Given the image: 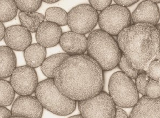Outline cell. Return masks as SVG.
Returning a JSON list of instances; mask_svg holds the SVG:
<instances>
[{
    "label": "cell",
    "mask_w": 160,
    "mask_h": 118,
    "mask_svg": "<svg viewBox=\"0 0 160 118\" xmlns=\"http://www.w3.org/2000/svg\"><path fill=\"white\" fill-rule=\"evenodd\" d=\"M53 80L57 89L76 102L94 97L105 85L103 71L87 55L69 56L56 69Z\"/></svg>",
    "instance_id": "obj_1"
},
{
    "label": "cell",
    "mask_w": 160,
    "mask_h": 118,
    "mask_svg": "<svg viewBox=\"0 0 160 118\" xmlns=\"http://www.w3.org/2000/svg\"><path fill=\"white\" fill-rule=\"evenodd\" d=\"M122 53L134 68L147 71L149 65L160 61V34L155 26L133 24L117 36Z\"/></svg>",
    "instance_id": "obj_2"
},
{
    "label": "cell",
    "mask_w": 160,
    "mask_h": 118,
    "mask_svg": "<svg viewBox=\"0 0 160 118\" xmlns=\"http://www.w3.org/2000/svg\"><path fill=\"white\" fill-rule=\"evenodd\" d=\"M88 56L103 71H110L118 65L122 53L114 37L101 29L94 30L88 37Z\"/></svg>",
    "instance_id": "obj_3"
},
{
    "label": "cell",
    "mask_w": 160,
    "mask_h": 118,
    "mask_svg": "<svg viewBox=\"0 0 160 118\" xmlns=\"http://www.w3.org/2000/svg\"><path fill=\"white\" fill-rule=\"evenodd\" d=\"M35 93L43 108L56 115L68 116L76 109L77 102L67 97L57 89L53 79L48 78L40 82Z\"/></svg>",
    "instance_id": "obj_4"
},
{
    "label": "cell",
    "mask_w": 160,
    "mask_h": 118,
    "mask_svg": "<svg viewBox=\"0 0 160 118\" xmlns=\"http://www.w3.org/2000/svg\"><path fill=\"white\" fill-rule=\"evenodd\" d=\"M108 90L116 106L121 108H133L140 99L134 82L122 71L111 76Z\"/></svg>",
    "instance_id": "obj_5"
},
{
    "label": "cell",
    "mask_w": 160,
    "mask_h": 118,
    "mask_svg": "<svg viewBox=\"0 0 160 118\" xmlns=\"http://www.w3.org/2000/svg\"><path fill=\"white\" fill-rule=\"evenodd\" d=\"M132 15L129 9L118 5H113L101 12L98 16L101 30L111 36L119 33L131 25Z\"/></svg>",
    "instance_id": "obj_6"
},
{
    "label": "cell",
    "mask_w": 160,
    "mask_h": 118,
    "mask_svg": "<svg viewBox=\"0 0 160 118\" xmlns=\"http://www.w3.org/2000/svg\"><path fill=\"white\" fill-rule=\"evenodd\" d=\"M80 114L84 118H114L116 106L105 91L94 97L78 102Z\"/></svg>",
    "instance_id": "obj_7"
},
{
    "label": "cell",
    "mask_w": 160,
    "mask_h": 118,
    "mask_svg": "<svg viewBox=\"0 0 160 118\" xmlns=\"http://www.w3.org/2000/svg\"><path fill=\"white\" fill-rule=\"evenodd\" d=\"M98 12L91 5L81 4L68 13L67 25L72 32L85 35L93 31L98 22Z\"/></svg>",
    "instance_id": "obj_8"
},
{
    "label": "cell",
    "mask_w": 160,
    "mask_h": 118,
    "mask_svg": "<svg viewBox=\"0 0 160 118\" xmlns=\"http://www.w3.org/2000/svg\"><path fill=\"white\" fill-rule=\"evenodd\" d=\"M10 84L19 95H32L39 84L37 72L27 65L17 67L11 76Z\"/></svg>",
    "instance_id": "obj_9"
},
{
    "label": "cell",
    "mask_w": 160,
    "mask_h": 118,
    "mask_svg": "<svg viewBox=\"0 0 160 118\" xmlns=\"http://www.w3.org/2000/svg\"><path fill=\"white\" fill-rule=\"evenodd\" d=\"M43 108L37 98L32 95L19 96L12 107V116L26 118H41Z\"/></svg>",
    "instance_id": "obj_10"
},
{
    "label": "cell",
    "mask_w": 160,
    "mask_h": 118,
    "mask_svg": "<svg viewBox=\"0 0 160 118\" xmlns=\"http://www.w3.org/2000/svg\"><path fill=\"white\" fill-rule=\"evenodd\" d=\"M4 40L12 50L24 51L32 42L31 32L21 25H12L6 29Z\"/></svg>",
    "instance_id": "obj_11"
},
{
    "label": "cell",
    "mask_w": 160,
    "mask_h": 118,
    "mask_svg": "<svg viewBox=\"0 0 160 118\" xmlns=\"http://www.w3.org/2000/svg\"><path fill=\"white\" fill-rule=\"evenodd\" d=\"M160 18L159 8L152 1H144L140 3L132 15V21L134 24H149L156 25Z\"/></svg>",
    "instance_id": "obj_12"
},
{
    "label": "cell",
    "mask_w": 160,
    "mask_h": 118,
    "mask_svg": "<svg viewBox=\"0 0 160 118\" xmlns=\"http://www.w3.org/2000/svg\"><path fill=\"white\" fill-rule=\"evenodd\" d=\"M63 34L59 25L48 21H44L40 25L36 32V40L38 43L45 48L56 46L60 43Z\"/></svg>",
    "instance_id": "obj_13"
},
{
    "label": "cell",
    "mask_w": 160,
    "mask_h": 118,
    "mask_svg": "<svg viewBox=\"0 0 160 118\" xmlns=\"http://www.w3.org/2000/svg\"><path fill=\"white\" fill-rule=\"evenodd\" d=\"M60 44L66 53L69 56L84 55L87 51L88 38L85 35L71 31L62 34Z\"/></svg>",
    "instance_id": "obj_14"
},
{
    "label": "cell",
    "mask_w": 160,
    "mask_h": 118,
    "mask_svg": "<svg viewBox=\"0 0 160 118\" xmlns=\"http://www.w3.org/2000/svg\"><path fill=\"white\" fill-rule=\"evenodd\" d=\"M129 118H160V98L142 96L133 107Z\"/></svg>",
    "instance_id": "obj_15"
},
{
    "label": "cell",
    "mask_w": 160,
    "mask_h": 118,
    "mask_svg": "<svg viewBox=\"0 0 160 118\" xmlns=\"http://www.w3.org/2000/svg\"><path fill=\"white\" fill-rule=\"evenodd\" d=\"M17 58L13 50L7 46H0V79L11 76L16 68Z\"/></svg>",
    "instance_id": "obj_16"
},
{
    "label": "cell",
    "mask_w": 160,
    "mask_h": 118,
    "mask_svg": "<svg viewBox=\"0 0 160 118\" xmlns=\"http://www.w3.org/2000/svg\"><path fill=\"white\" fill-rule=\"evenodd\" d=\"M27 66L32 68H38L46 59V49L39 43L30 45L24 51Z\"/></svg>",
    "instance_id": "obj_17"
},
{
    "label": "cell",
    "mask_w": 160,
    "mask_h": 118,
    "mask_svg": "<svg viewBox=\"0 0 160 118\" xmlns=\"http://www.w3.org/2000/svg\"><path fill=\"white\" fill-rule=\"evenodd\" d=\"M69 55L66 53L52 55L45 59L41 66V70L48 79H53L56 69L67 59Z\"/></svg>",
    "instance_id": "obj_18"
},
{
    "label": "cell",
    "mask_w": 160,
    "mask_h": 118,
    "mask_svg": "<svg viewBox=\"0 0 160 118\" xmlns=\"http://www.w3.org/2000/svg\"><path fill=\"white\" fill-rule=\"evenodd\" d=\"M19 18L21 25L25 27L30 32H36L41 23L44 22L45 16L37 12L19 13Z\"/></svg>",
    "instance_id": "obj_19"
},
{
    "label": "cell",
    "mask_w": 160,
    "mask_h": 118,
    "mask_svg": "<svg viewBox=\"0 0 160 118\" xmlns=\"http://www.w3.org/2000/svg\"><path fill=\"white\" fill-rule=\"evenodd\" d=\"M18 7L15 1L0 0V22L12 21L16 17Z\"/></svg>",
    "instance_id": "obj_20"
},
{
    "label": "cell",
    "mask_w": 160,
    "mask_h": 118,
    "mask_svg": "<svg viewBox=\"0 0 160 118\" xmlns=\"http://www.w3.org/2000/svg\"><path fill=\"white\" fill-rule=\"evenodd\" d=\"M67 16L66 11L61 8L50 7L45 12L46 21L55 23L59 26L67 25Z\"/></svg>",
    "instance_id": "obj_21"
},
{
    "label": "cell",
    "mask_w": 160,
    "mask_h": 118,
    "mask_svg": "<svg viewBox=\"0 0 160 118\" xmlns=\"http://www.w3.org/2000/svg\"><path fill=\"white\" fill-rule=\"evenodd\" d=\"M15 91L9 82L0 79V107L9 106L13 102Z\"/></svg>",
    "instance_id": "obj_22"
},
{
    "label": "cell",
    "mask_w": 160,
    "mask_h": 118,
    "mask_svg": "<svg viewBox=\"0 0 160 118\" xmlns=\"http://www.w3.org/2000/svg\"><path fill=\"white\" fill-rule=\"evenodd\" d=\"M118 66L122 73H123L125 75L132 80L135 79L140 72V71L133 67V66L123 53L122 55Z\"/></svg>",
    "instance_id": "obj_23"
},
{
    "label": "cell",
    "mask_w": 160,
    "mask_h": 118,
    "mask_svg": "<svg viewBox=\"0 0 160 118\" xmlns=\"http://www.w3.org/2000/svg\"><path fill=\"white\" fill-rule=\"evenodd\" d=\"M42 1H24L16 0V3L18 9L23 12H36L41 7Z\"/></svg>",
    "instance_id": "obj_24"
},
{
    "label": "cell",
    "mask_w": 160,
    "mask_h": 118,
    "mask_svg": "<svg viewBox=\"0 0 160 118\" xmlns=\"http://www.w3.org/2000/svg\"><path fill=\"white\" fill-rule=\"evenodd\" d=\"M150 78L146 71H140L139 73L135 79V86L139 93L142 96H146V87Z\"/></svg>",
    "instance_id": "obj_25"
},
{
    "label": "cell",
    "mask_w": 160,
    "mask_h": 118,
    "mask_svg": "<svg viewBox=\"0 0 160 118\" xmlns=\"http://www.w3.org/2000/svg\"><path fill=\"white\" fill-rule=\"evenodd\" d=\"M146 96L152 99L160 98V85L158 81L150 79L146 87Z\"/></svg>",
    "instance_id": "obj_26"
},
{
    "label": "cell",
    "mask_w": 160,
    "mask_h": 118,
    "mask_svg": "<svg viewBox=\"0 0 160 118\" xmlns=\"http://www.w3.org/2000/svg\"><path fill=\"white\" fill-rule=\"evenodd\" d=\"M146 73L151 79L158 81L160 85V61L155 60L152 61Z\"/></svg>",
    "instance_id": "obj_27"
},
{
    "label": "cell",
    "mask_w": 160,
    "mask_h": 118,
    "mask_svg": "<svg viewBox=\"0 0 160 118\" xmlns=\"http://www.w3.org/2000/svg\"><path fill=\"white\" fill-rule=\"evenodd\" d=\"M90 5L94 8L96 11H103L108 7L110 6L112 3L111 0H106V1H95L90 0Z\"/></svg>",
    "instance_id": "obj_28"
},
{
    "label": "cell",
    "mask_w": 160,
    "mask_h": 118,
    "mask_svg": "<svg viewBox=\"0 0 160 118\" xmlns=\"http://www.w3.org/2000/svg\"><path fill=\"white\" fill-rule=\"evenodd\" d=\"M114 2L116 5L121 6L123 7H129L134 5L138 2L137 0H115Z\"/></svg>",
    "instance_id": "obj_29"
},
{
    "label": "cell",
    "mask_w": 160,
    "mask_h": 118,
    "mask_svg": "<svg viewBox=\"0 0 160 118\" xmlns=\"http://www.w3.org/2000/svg\"><path fill=\"white\" fill-rule=\"evenodd\" d=\"M12 116L11 111L5 107H0V118H10Z\"/></svg>",
    "instance_id": "obj_30"
},
{
    "label": "cell",
    "mask_w": 160,
    "mask_h": 118,
    "mask_svg": "<svg viewBox=\"0 0 160 118\" xmlns=\"http://www.w3.org/2000/svg\"><path fill=\"white\" fill-rule=\"evenodd\" d=\"M114 118H129L128 114L123 109L117 108Z\"/></svg>",
    "instance_id": "obj_31"
},
{
    "label": "cell",
    "mask_w": 160,
    "mask_h": 118,
    "mask_svg": "<svg viewBox=\"0 0 160 118\" xmlns=\"http://www.w3.org/2000/svg\"><path fill=\"white\" fill-rule=\"evenodd\" d=\"M6 28L2 23L0 22V41H1L5 37Z\"/></svg>",
    "instance_id": "obj_32"
},
{
    "label": "cell",
    "mask_w": 160,
    "mask_h": 118,
    "mask_svg": "<svg viewBox=\"0 0 160 118\" xmlns=\"http://www.w3.org/2000/svg\"><path fill=\"white\" fill-rule=\"evenodd\" d=\"M43 2L47 3H55L58 2V0H52V1H49V0H43Z\"/></svg>",
    "instance_id": "obj_33"
},
{
    "label": "cell",
    "mask_w": 160,
    "mask_h": 118,
    "mask_svg": "<svg viewBox=\"0 0 160 118\" xmlns=\"http://www.w3.org/2000/svg\"><path fill=\"white\" fill-rule=\"evenodd\" d=\"M68 118H84L82 117V116L81 114H78L76 116H72L71 117Z\"/></svg>",
    "instance_id": "obj_34"
},
{
    "label": "cell",
    "mask_w": 160,
    "mask_h": 118,
    "mask_svg": "<svg viewBox=\"0 0 160 118\" xmlns=\"http://www.w3.org/2000/svg\"><path fill=\"white\" fill-rule=\"evenodd\" d=\"M155 27L158 30V31L160 32V23H158L157 25H156Z\"/></svg>",
    "instance_id": "obj_35"
},
{
    "label": "cell",
    "mask_w": 160,
    "mask_h": 118,
    "mask_svg": "<svg viewBox=\"0 0 160 118\" xmlns=\"http://www.w3.org/2000/svg\"><path fill=\"white\" fill-rule=\"evenodd\" d=\"M153 3H155L156 4H158V3H160V0H158V1H155V0H152V1Z\"/></svg>",
    "instance_id": "obj_36"
},
{
    "label": "cell",
    "mask_w": 160,
    "mask_h": 118,
    "mask_svg": "<svg viewBox=\"0 0 160 118\" xmlns=\"http://www.w3.org/2000/svg\"><path fill=\"white\" fill-rule=\"evenodd\" d=\"M26 118L24 117H22V116H12L11 118Z\"/></svg>",
    "instance_id": "obj_37"
}]
</instances>
